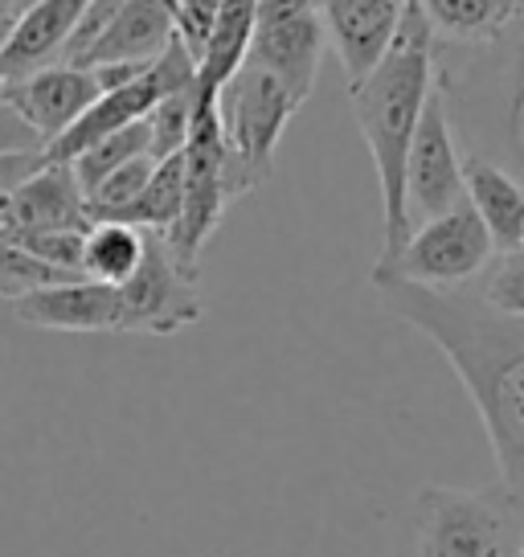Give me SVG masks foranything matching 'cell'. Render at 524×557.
I'll use <instances>...</instances> for the list:
<instances>
[{
	"label": "cell",
	"instance_id": "cell-26",
	"mask_svg": "<svg viewBox=\"0 0 524 557\" xmlns=\"http://www.w3.org/2000/svg\"><path fill=\"white\" fill-rule=\"evenodd\" d=\"M164 9H169V21H173V37L189 50L192 62H197L201 50H205L217 0H164Z\"/></svg>",
	"mask_w": 524,
	"mask_h": 557
},
{
	"label": "cell",
	"instance_id": "cell-14",
	"mask_svg": "<svg viewBox=\"0 0 524 557\" xmlns=\"http://www.w3.org/2000/svg\"><path fill=\"white\" fill-rule=\"evenodd\" d=\"M87 4L90 0H34L29 9L13 13L9 37L0 46V83L58 62Z\"/></svg>",
	"mask_w": 524,
	"mask_h": 557
},
{
	"label": "cell",
	"instance_id": "cell-23",
	"mask_svg": "<svg viewBox=\"0 0 524 557\" xmlns=\"http://www.w3.org/2000/svg\"><path fill=\"white\" fill-rule=\"evenodd\" d=\"M192 103H197V83L185 90H173V95H164V99H157V107L144 115V123H148V157L164 160V157H176V152L185 148Z\"/></svg>",
	"mask_w": 524,
	"mask_h": 557
},
{
	"label": "cell",
	"instance_id": "cell-9",
	"mask_svg": "<svg viewBox=\"0 0 524 557\" xmlns=\"http://www.w3.org/2000/svg\"><path fill=\"white\" fill-rule=\"evenodd\" d=\"M463 201V160L454 152L451 120H447V99L442 87L426 95L419 111L414 136L406 144L402 160V206L406 222L414 230V218L431 222L438 213H447Z\"/></svg>",
	"mask_w": 524,
	"mask_h": 557
},
{
	"label": "cell",
	"instance_id": "cell-17",
	"mask_svg": "<svg viewBox=\"0 0 524 557\" xmlns=\"http://www.w3.org/2000/svg\"><path fill=\"white\" fill-rule=\"evenodd\" d=\"M254 4L259 0H217L205 50L197 58V99L213 103L217 90L226 87L246 62L250 34H254Z\"/></svg>",
	"mask_w": 524,
	"mask_h": 557
},
{
	"label": "cell",
	"instance_id": "cell-22",
	"mask_svg": "<svg viewBox=\"0 0 524 557\" xmlns=\"http://www.w3.org/2000/svg\"><path fill=\"white\" fill-rule=\"evenodd\" d=\"M152 164H157L152 157L127 160L115 173H107L90 193H83V206H87L90 222H127V213L136 206L144 181L152 173Z\"/></svg>",
	"mask_w": 524,
	"mask_h": 557
},
{
	"label": "cell",
	"instance_id": "cell-29",
	"mask_svg": "<svg viewBox=\"0 0 524 557\" xmlns=\"http://www.w3.org/2000/svg\"><path fill=\"white\" fill-rule=\"evenodd\" d=\"M9 25H13V13H0V46H4V37H9Z\"/></svg>",
	"mask_w": 524,
	"mask_h": 557
},
{
	"label": "cell",
	"instance_id": "cell-16",
	"mask_svg": "<svg viewBox=\"0 0 524 557\" xmlns=\"http://www.w3.org/2000/svg\"><path fill=\"white\" fill-rule=\"evenodd\" d=\"M463 201L488 230L496 255L524 246V193L521 185L484 157L463 160Z\"/></svg>",
	"mask_w": 524,
	"mask_h": 557
},
{
	"label": "cell",
	"instance_id": "cell-7",
	"mask_svg": "<svg viewBox=\"0 0 524 557\" xmlns=\"http://www.w3.org/2000/svg\"><path fill=\"white\" fill-rule=\"evenodd\" d=\"M205 315L197 278L176 267L160 230H144V259L127 283H120V324L115 332L176 336Z\"/></svg>",
	"mask_w": 524,
	"mask_h": 557
},
{
	"label": "cell",
	"instance_id": "cell-25",
	"mask_svg": "<svg viewBox=\"0 0 524 557\" xmlns=\"http://www.w3.org/2000/svg\"><path fill=\"white\" fill-rule=\"evenodd\" d=\"M488 283L479 287V296L488 299L496 312L524 315V250H504L491 255Z\"/></svg>",
	"mask_w": 524,
	"mask_h": 557
},
{
	"label": "cell",
	"instance_id": "cell-30",
	"mask_svg": "<svg viewBox=\"0 0 524 557\" xmlns=\"http://www.w3.org/2000/svg\"><path fill=\"white\" fill-rule=\"evenodd\" d=\"M29 4H34V0H13V4H9V13H21V9H29Z\"/></svg>",
	"mask_w": 524,
	"mask_h": 557
},
{
	"label": "cell",
	"instance_id": "cell-21",
	"mask_svg": "<svg viewBox=\"0 0 524 557\" xmlns=\"http://www.w3.org/2000/svg\"><path fill=\"white\" fill-rule=\"evenodd\" d=\"M136 157H148V123L144 120L127 123L120 132L103 136L99 144H90L87 152H78V157L71 160V173H74V181H78V189L90 193L107 173H115L120 164H127V160H136Z\"/></svg>",
	"mask_w": 524,
	"mask_h": 557
},
{
	"label": "cell",
	"instance_id": "cell-6",
	"mask_svg": "<svg viewBox=\"0 0 524 557\" xmlns=\"http://www.w3.org/2000/svg\"><path fill=\"white\" fill-rule=\"evenodd\" d=\"M491 255H496V246H491L484 222L475 218L467 201H459L454 209L410 230L402 250L389 262H377L373 275H394L406 283L435 287V292H454L484 275Z\"/></svg>",
	"mask_w": 524,
	"mask_h": 557
},
{
	"label": "cell",
	"instance_id": "cell-20",
	"mask_svg": "<svg viewBox=\"0 0 524 557\" xmlns=\"http://www.w3.org/2000/svg\"><path fill=\"white\" fill-rule=\"evenodd\" d=\"M180 197H185V164H180V152H176V157H164L152 164L136 206L127 213V226L164 234L176 222V213H180Z\"/></svg>",
	"mask_w": 524,
	"mask_h": 557
},
{
	"label": "cell",
	"instance_id": "cell-4",
	"mask_svg": "<svg viewBox=\"0 0 524 557\" xmlns=\"http://www.w3.org/2000/svg\"><path fill=\"white\" fill-rule=\"evenodd\" d=\"M422 557H524L521 492L491 487H422Z\"/></svg>",
	"mask_w": 524,
	"mask_h": 557
},
{
	"label": "cell",
	"instance_id": "cell-12",
	"mask_svg": "<svg viewBox=\"0 0 524 557\" xmlns=\"http://www.w3.org/2000/svg\"><path fill=\"white\" fill-rule=\"evenodd\" d=\"M13 315L29 329L46 332H115L120 324V287L99 278H66L34 287L13 299Z\"/></svg>",
	"mask_w": 524,
	"mask_h": 557
},
{
	"label": "cell",
	"instance_id": "cell-27",
	"mask_svg": "<svg viewBox=\"0 0 524 557\" xmlns=\"http://www.w3.org/2000/svg\"><path fill=\"white\" fill-rule=\"evenodd\" d=\"M41 164H46L41 148H29V152H0V193H9L13 185H21L25 176H34Z\"/></svg>",
	"mask_w": 524,
	"mask_h": 557
},
{
	"label": "cell",
	"instance_id": "cell-5",
	"mask_svg": "<svg viewBox=\"0 0 524 557\" xmlns=\"http://www.w3.org/2000/svg\"><path fill=\"white\" fill-rule=\"evenodd\" d=\"M213 103H217V123H222V139H226V152L234 160V173H238L246 193L259 189L271 176L283 127L296 120L299 103L271 74H262L250 62L238 66V74L217 90Z\"/></svg>",
	"mask_w": 524,
	"mask_h": 557
},
{
	"label": "cell",
	"instance_id": "cell-3",
	"mask_svg": "<svg viewBox=\"0 0 524 557\" xmlns=\"http://www.w3.org/2000/svg\"><path fill=\"white\" fill-rule=\"evenodd\" d=\"M180 164H185V197H180V213L176 222L164 230V243L173 250L176 267L185 275L201 278V250L210 243L226 209L246 197L242 181L234 173V160L222 139V123H217V103L197 99L189 120V139L180 148Z\"/></svg>",
	"mask_w": 524,
	"mask_h": 557
},
{
	"label": "cell",
	"instance_id": "cell-13",
	"mask_svg": "<svg viewBox=\"0 0 524 557\" xmlns=\"http://www.w3.org/2000/svg\"><path fill=\"white\" fill-rule=\"evenodd\" d=\"M406 0H320L324 37L333 41L349 83H361L398 34Z\"/></svg>",
	"mask_w": 524,
	"mask_h": 557
},
{
	"label": "cell",
	"instance_id": "cell-19",
	"mask_svg": "<svg viewBox=\"0 0 524 557\" xmlns=\"http://www.w3.org/2000/svg\"><path fill=\"white\" fill-rule=\"evenodd\" d=\"M144 259V230L127 222H90L83 234V262L78 271L87 278H99L107 287H120L132 278V271Z\"/></svg>",
	"mask_w": 524,
	"mask_h": 557
},
{
	"label": "cell",
	"instance_id": "cell-31",
	"mask_svg": "<svg viewBox=\"0 0 524 557\" xmlns=\"http://www.w3.org/2000/svg\"><path fill=\"white\" fill-rule=\"evenodd\" d=\"M9 4H13V0H0V13H9Z\"/></svg>",
	"mask_w": 524,
	"mask_h": 557
},
{
	"label": "cell",
	"instance_id": "cell-2",
	"mask_svg": "<svg viewBox=\"0 0 524 557\" xmlns=\"http://www.w3.org/2000/svg\"><path fill=\"white\" fill-rule=\"evenodd\" d=\"M435 34L426 29L419 4L406 0L398 34L389 41V50L377 58V66L369 70L361 83H349L352 115L369 144V157L377 164V185H382V259L389 262L402 250L410 222L402 206V160L406 144L414 136L419 111L426 95L435 90Z\"/></svg>",
	"mask_w": 524,
	"mask_h": 557
},
{
	"label": "cell",
	"instance_id": "cell-18",
	"mask_svg": "<svg viewBox=\"0 0 524 557\" xmlns=\"http://www.w3.org/2000/svg\"><path fill=\"white\" fill-rule=\"evenodd\" d=\"M435 41L451 46H491L508 34L521 0H414Z\"/></svg>",
	"mask_w": 524,
	"mask_h": 557
},
{
	"label": "cell",
	"instance_id": "cell-8",
	"mask_svg": "<svg viewBox=\"0 0 524 557\" xmlns=\"http://www.w3.org/2000/svg\"><path fill=\"white\" fill-rule=\"evenodd\" d=\"M324 21L320 0H259L254 4V34L246 62L271 74L299 107L312 95L320 58H324Z\"/></svg>",
	"mask_w": 524,
	"mask_h": 557
},
{
	"label": "cell",
	"instance_id": "cell-1",
	"mask_svg": "<svg viewBox=\"0 0 524 557\" xmlns=\"http://www.w3.org/2000/svg\"><path fill=\"white\" fill-rule=\"evenodd\" d=\"M385 308L435 341L451 361L454 377L467 385L479 422L488 431L491 455L500 463V484L521 492L524 480V315L496 312L467 287L435 292L394 275H373Z\"/></svg>",
	"mask_w": 524,
	"mask_h": 557
},
{
	"label": "cell",
	"instance_id": "cell-10",
	"mask_svg": "<svg viewBox=\"0 0 524 557\" xmlns=\"http://www.w3.org/2000/svg\"><path fill=\"white\" fill-rule=\"evenodd\" d=\"M95 99H99L95 74L66 66V62H50V66H37L21 78L0 83V103L34 132L41 148L62 136Z\"/></svg>",
	"mask_w": 524,
	"mask_h": 557
},
{
	"label": "cell",
	"instance_id": "cell-28",
	"mask_svg": "<svg viewBox=\"0 0 524 557\" xmlns=\"http://www.w3.org/2000/svg\"><path fill=\"white\" fill-rule=\"evenodd\" d=\"M29 148H41L37 136L9 111V107L0 103V152H29Z\"/></svg>",
	"mask_w": 524,
	"mask_h": 557
},
{
	"label": "cell",
	"instance_id": "cell-24",
	"mask_svg": "<svg viewBox=\"0 0 524 557\" xmlns=\"http://www.w3.org/2000/svg\"><path fill=\"white\" fill-rule=\"evenodd\" d=\"M66 278H83L71 271H58L50 262L34 259L29 250H21L17 243H4L0 238V296L17 299L34 287H50V283H66Z\"/></svg>",
	"mask_w": 524,
	"mask_h": 557
},
{
	"label": "cell",
	"instance_id": "cell-15",
	"mask_svg": "<svg viewBox=\"0 0 524 557\" xmlns=\"http://www.w3.org/2000/svg\"><path fill=\"white\" fill-rule=\"evenodd\" d=\"M169 41H173V21L164 0H123L74 66L90 70L103 62H152Z\"/></svg>",
	"mask_w": 524,
	"mask_h": 557
},
{
	"label": "cell",
	"instance_id": "cell-11",
	"mask_svg": "<svg viewBox=\"0 0 524 557\" xmlns=\"http://www.w3.org/2000/svg\"><path fill=\"white\" fill-rule=\"evenodd\" d=\"M74 230L87 234L90 218L83 206V189L74 181L71 164L46 160L34 176L0 193V238H21V234H58Z\"/></svg>",
	"mask_w": 524,
	"mask_h": 557
}]
</instances>
